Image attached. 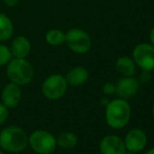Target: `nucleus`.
Here are the masks:
<instances>
[{
  "label": "nucleus",
  "instance_id": "nucleus-1",
  "mask_svg": "<svg viewBox=\"0 0 154 154\" xmlns=\"http://www.w3.org/2000/svg\"><path fill=\"white\" fill-rule=\"evenodd\" d=\"M29 146V134L18 126H8L0 132V148L10 153H20Z\"/></svg>",
  "mask_w": 154,
  "mask_h": 154
},
{
  "label": "nucleus",
  "instance_id": "nucleus-2",
  "mask_svg": "<svg viewBox=\"0 0 154 154\" xmlns=\"http://www.w3.org/2000/svg\"><path fill=\"white\" fill-rule=\"evenodd\" d=\"M131 118V107L124 99H116L110 101L106 106L105 119L108 125L113 129H122Z\"/></svg>",
  "mask_w": 154,
  "mask_h": 154
},
{
  "label": "nucleus",
  "instance_id": "nucleus-3",
  "mask_svg": "<svg viewBox=\"0 0 154 154\" xmlns=\"http://www.w3.org/2000/svg\"><path fill=\"white\" fill-rule=\"evenodd\" d=\"M6 75L12 83L19 86L27 85L32 81L35 75L34 67L25 59H11L6 66Z\"/></svg>",
  "mask_w": 154,
  "mask_h": 154
},
{
  "label": "nucleus",
  "instance_id": "nucleus-4",
  "mask_svg": "<svg viewBox=\"0 0 154 154\" xmlns=\"http://www.w3.org/2000/svg\"><path fill=\"white\" fill-rule=\"evenodd\" d=\"M29 146L37 154H53L57 149V138L47 130H35L29 135Z\"/></svg>",
  "mask_w": 154,
  "mask_h": 154
},
{
  "label": "nucleus",
  "instance_id": "nucleus-5",
  "mask_svg": "<svg viewBox=\"0 0 154 154\" xmlns=\"http://www.w3.org/2000/svg\"><path fill=\"white\" fill-rule=\"evenodd\" d=\"M67 84L65 77L59 73L51 75L44 80L42 84V93L46 99L57 101L66 93Z\"/></svg>",
  "mask_w": 154,
  "mask_h": 154
},
{
  "label": "nucleus",
  "instance_id": "nucleus-6",
  "mask_svg": "<svg viewBox=\"0 0 154 154\" xmlns=\"http://www.w3.org/2000/svg\"><path fill=\"white\" fill-rule=\"evenodd\" d=\"M65 42L69 49L75 54H86L91 47V38L85 31L71 29L65 34Z\"/></svg>",
  "mask_w": 154,
  "mask_h": 154
},
{
  "label": "nucleus",
  "instance_id": "nucleus-7",
  "mask_svg": "<svg viewBox=\"0 0 154 154\" xmlns=\"http://www.w3.org/2000/svg\"><path fill=\"white\" fill-rule=\"evenodd\" d=\"M133 60L142 70H154V46L148 43H140L134 47Z\"/></svg>",
  "mask_w": 154,
  "mask_h": 154
},
{
  "label": "nucleus",
  "instance_id": "nucleus-8",
  "mask_svg": "<svg viewBox=\"0 0 154 154\" xmlns=\"http://www.w3.org/2000/svg\"><path fill=\"white\" fill-rule=\"evenodd\" d=\"M123 140L124 144H125L126 150L130 151V152L137 153L146 148L147 143H148V137H147V134L142 129L134 128L126 134L125 140Z\"/></svg>",
  "mask_w": 154,
  "mask_h": 154
},
{
  "label": "nucleus",
  "instance_id": "nucleus-9",
  "mask_svg": "<svg viewBox=\"0 0 154 154\" xmlns=\"http://www.w3.org/2000/svg\"><path fill=\"white\" fill-rule=\"evenodd\" d=\"M22 91L19 85L15 83H8L3 87L1 91V103L8 109L16 108L20 104Z\"/></svg>",
  "mask_w": 154,
  "mask_h": 154
},
{
  "label": "nucleus",
  "instance_id": "nucleus-10",
  "mask_svg": "<svg viewBox=\"0 0 154 154\" xmlns=\"http://www.w3.org/2000/svg\"><path fill=\"white\" fill-rule=\"evenodd\" d=\"M102 154H124L126 147L124 140L118 135H106L100 142Z\"/></svg>",
  "mask_w": 154,
  "mask_h": 154
},
{
  "label": "nucleus",
  "instance_id": "nucleus-11",
  "mask_svg": "<svg viewBox=\"0 0 154 154\" xmlns=\"http://www.w3.org/2000/svg\"><path fill=\"white\" fill-rule=\"evenodd\" d=\"M140 83L132 77H125L121 79L116 85V93L121 99H131L137 93Z\"/></svg>",
  "mask_w": 154,
  "mask_h": 154
},
{
  "label": "nucleus",
  "instance_id": "nucleus-12",
  "mask_svg": "<svg viewBox=\"0 0 154 154\" xmlns=\"http://www.w3.org/2000/svg\"><path fill=\"white\" fill-rule=\"evenodd\" d=\"M89 78V72L83 66H78L70 69L65 75V79L68 85L70 86H81L86 83Z\"/></svg>",
  "mask_w": 154,
  "mask_h": 154
},
{
  "label": "nucleus",
  "instance_id": "nucleus-13",
  "mask_svg": "<svg viewBox=\"0 0 154 154\" xmlns=\"http://www.w3.org/2000/svg\"><path fill=\"white\" fill-rule=\"evenodd\" d=\"M31 51V43L25 37L19 36L12 42L11 53L12 56L19 59H25Z\"/></svg>",
  "mask_w": 154,
  "mask_h": 154
},
{
  "label": "nucleus",
  "instance_id": "nucleus-14",
  "mask_svg": "<svg viewBox=\"0 0 154 154\" xmlns=\"http://www.w3.org/2000/svg\"><path fill=\"white\" fill-rule=\"evenodd\" d=\"M116 69L124 77H133L136 72V64L130 57L123 56L116 60Z\"/></svg>",
  "mask_w": 154,
  "mask_h": 154
},
{
  "label": "nucleus",
  "instance_id": "nucleus-15",
  "mask_svg": "<svg viewBox=\"0 0 154 154\" xmlns=\"http://www.w3.org/2000/svg\"><path fill=\"white\" fill-rule=\"evenodd\" d=\"M57 146L64 150L73 149L78 144V136L71 131H64L57 136Z\"/></svg>",
  "mask_w": 154,
  "mask_h": 154
},
{
  "label": "nucleus",
  "instance_id": "nucleus-16",
  "mask_svg": "<svg viewBox=\"0 0 154 154\" xmlns=\"http://www.w3.org/2000/svg\"><path fill=\"white\" fill-rule=\"evenodd\" d=\"M13 23L8 16L0 14V41H6L13 35Z\"/></svg>",
  "mask_w": 154,
  "mask_h": 154
},
{
  "label": "nucleus",
  "instance_id": "nucleus-17",
  "mask_svg": "<svg viewBox=\"0 0 154 154\" xmlns=\"http://www.w3.org/2000/svg\"><path fill=\"white\" fill-rule=\"evenodd\" d=\"M45 38H46L48 44L53 45V46H58V45H61L65 42L66 36L60 29H51L47 32Z\"/></svg>",
  "mask_w": 154,
  "mask_h": 154
},
{
  "label": "nucleus",
  "instance_id": "nucleus-18",
  "mask_svg": "<svg viewBox=\"0 0 154 154\" xmlns=\"http://www.w3.org/2000/svg\"><path fill=\"white\" fill-rule=\"evenodd\" d=\"M12 59V53L10 48L3 44H0V66L8 64Z\"/></svg>",
  "mask_w": 154,
  "mask_h": 154
},
{
  "label": "nucleus",
  "instance_id": "nucleus-19",
  "mask_svg": "<svg viewBox=\"0 0 154 154\" xmlns=\"http://www.w3.org/2000/svg\"><path fill=\"white\" fill-rule=\"evenodd\" d=\"M8 119V108L0 103V126H2Z\"/></svg>",
  "mask_w": 154,
  "mask_h": 154
},
{
  "label": "nucleus",
  "instance_id": "nucleus-20",
  "mask_svg": "<svg viewBox=\"0 0 154 154\" xmlns=\"http://www.w3.org/2000/svg\"><path fill=\"white\" fill-rule=\"evenodd\" d=\"M102 90H103V93L105 95H111L116 92V85L112 83H105L103 85Z\"/></svg>",
  "mask_w": 154,
  "mask_h": 154
},
{
  "label": "nucleus",
  "instance_id": "nucleus-21",
  "mask_svg": "<svg viewBox=\"0 0 154 154\" xmlns=\"http://www.w3.org/2000/svg\"><path fill=\"white\" fill-rule=\"evenodd\" d=\"M151 71H146V70H143V73L140 75V81L143 83H147V82L150 81L151 79V75H150Z\"/></svg>",
  "mask_w": 154,
  "mask_h": 154
},
{
  "label": "nucleus",
  "instance_id": "nucleus-22",
  "mask_svg": "<svg viewBox=\"0 0 154 154\" xmlns=\"http://www.w3.org/2000/svg\"><path fill=\"white\" fill-rule=\"evenodd\" d=\"M3 1H4V3H5L6 5L14 6V5H16V4L18 3L19 0H3Z\"/></svg>",
  "mask_w": 154,
  "mask_h": 154
},
{
  "label": "nucleus",
  "instance_id": "nucleus-23",
  "mask_svg": "<svg viewBox=\"0 0 154 154\" xmlns=\"http://www.w3.org/2000/svg\"><path fill=\"white\" fill-rule=\"evenodd\" d=\"M109 100L107 99V97H103V99L101 100V105L102 106H104V107H106V106L108 105V104H109Z\"/></svg>",
  "mask_w": 154,
  "mask_h": 154
},
{
  "label": "nucleus",
  "instance_id": "nucleus-24",
  "mask_svg": "<svg viewBox=\"0 0 154 154\" xmlns=\"http://www.w3.org/2000/svg\"><path fill=\"white\" fill-rule=\"evenodd\" d=\"M149 38H150L151 43H152V45L154 46V27L150 31V34H149Z\"/></svg>",
  "mask_w": 154,
  "mask_h": 154
},
{
  "label": "nucleus",
  "instance_id": "nucleus-25",
  "mask_svg": "<svg viewBox=\"0 0 154 154\" xmlns=\"http://www.w3.org/2000/svg\"><path fill=\"white\" fill-rule=\"evenodd\" d=\"M146 154H154V148H152V149H150V150L148 151Z\"/></svg>",
  "mask_w": 154,
  "mask_h": 154
},
{
  "label": "nucleus",
  "instance_id": "nucleus-26",
  "mask_svg": "<svg viewBox=\"0 0 154 154\" xmlns=\"http://www.w3.org/2000/svg\"><path fill=\"white\" fill-rule=\"evenodd\" d=\"M124 154H135V153H134V152H130V151H127V150H126V152L124 153Z\"/></svg>",
  "mask_w": 154,
  "mask_h": 154
},
{
  "label": "nucleus",
  "instance_id": "nucleus-27",
  "mask_svg": "<svg viewBox=\"0 0 154 154\" xmlns=\"http://www.w3.org/2000/svg\"><path fill=\"white\" fill-rule=\"evenodd\" d=\"M152 116H153V118H154V105H153V107H152Z\"/></svg>",
  "mask_w": 154,
  "mask_h": 154
},
{
  "label": "nucleus",
  "instance_id": "nucleus-28",
  "mask_svg": "<svg viewBox=\"0 0 154 154\" xmlns=\"http://www.w3.org/2000/svg\"><path fill=\"white\" fill-rule=\"evenodd\" d=\"M0 154H5V153H4L3 150H1V149H0Z\"/></svg>",
  "mask_w": 154,
  "mask_h": 154
}]
</instances>
